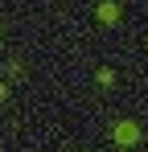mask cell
I'll use <instances>...</instances> for the list:
<instances>
[{
    "label": "cell",
    "mask_w": 148,
    "mask_h": 152,
    "mask_svg": "<svg viewBox=\"0 0 148 152\" xmlns=\"http://www.w3.org/2000/svg\"><path fill=\"white\" fill-rule=\"evenodd\" d=\"M111 140H115V144H119V148H132V144H136V140H140V127L132 124V119H119V124L111 127Z\"/></svg>",
    "instance_id": "1"
},
{
    "label": "cell",
    "mask_w": 148,
    "mask_h": 152,
    "mask_svg": "<svg viewBox=\"0 0 148 152\" xmlns=\"http://www.w3.org/2000/svg\"><path fill=\"white\" fill-rule=\"evenodd\" d=\"M99 21H103V25H119V4H115V0H103V4H99Z\"/></svg>",
    "instance_id": "2"
},
{
    "label": "cell",
    "mask_w": 148,
    "mask_h": 152,
    "mask_svg": "<svg viewBox=\"0 0 148 152\" xmlns=\"http://www.w3.org/2000/svg\"><path fill=\"white\" fill-rule=\"evenodd\" d=\"M95 82H99V86H111V82H115V70H111V66H103V70L95 74Z\"/></svg>",
    "instance_id": "3"
},
{
    "label": "cell",
    "mask_w": 148,
    "mask_h": 152,
    "mask_svg": "<svg viewBox=\"0 0 148 152\" xmlns=\"http://www.w3.org/2000/svg\"><path fill=\"white\" fill-rule=\"evenodd\" d=\"M4 99H8V86H4V82H0V103H4Z\"/></svg>",
    "instance_id": "4"
}]
</instances>
